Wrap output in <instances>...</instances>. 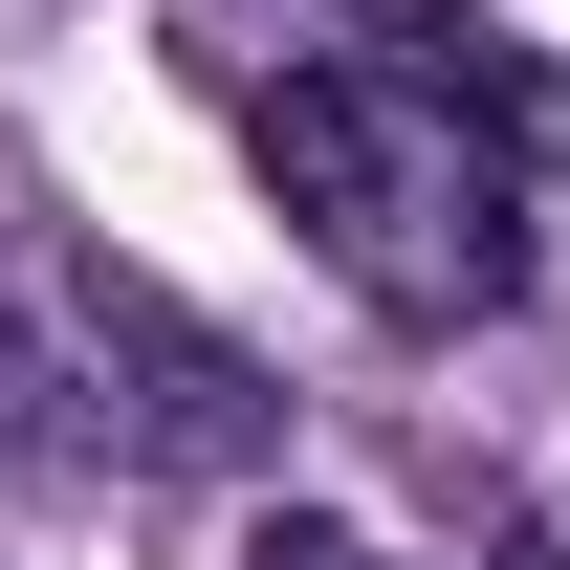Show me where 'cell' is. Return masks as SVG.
Wrapping results in <instances>:
<instances>
[{
    "mask_svg": "<svg viewBox=\"0 0 570 570\" xmlns=\"http://www.w3.org/2000/svg\"><path fill=\"white\" fill-rule=\"evenodd\" d=\"M0 461H110V483H242L285 461V395L242 330H198L154 264L0 219Z\"/></svg>",
    "mask_w": 570,
    "mask_h": 570,
    "instance_id": "7a4b0ae2",
    "label": "cell"
},
{
    "mask_svg": "<svg viewBox=\"0 0 570 570\" xmlns=\"http://www.w3.org/2000/svg\"><path fill=\"white\" fill-rule=\"evenodd\" d=\"M242 570H395V549H373V527H330V504H264V527H242Z\"/></svg>",
    "mask_w": 570,
    "mask_h": 570,
    "instance_id": "3957f363",
    "label": "cell"
},
{
    "mask_svg": "<svg viewBox=\"0 0 570 570\" xmlns=\"http://www.w3.org/2000/svg\"><path fill=\"white\" fill-rule=\"evenodd\" d=\"M242 154L373 330H504L527 307V88L439 67V22L242 67Z\"/></svg>",
    "mask_w": 570,
    "mask_h": 570,
    "instance_id": "6da1fadb",
    "label": "cell"
}]
</instances>
